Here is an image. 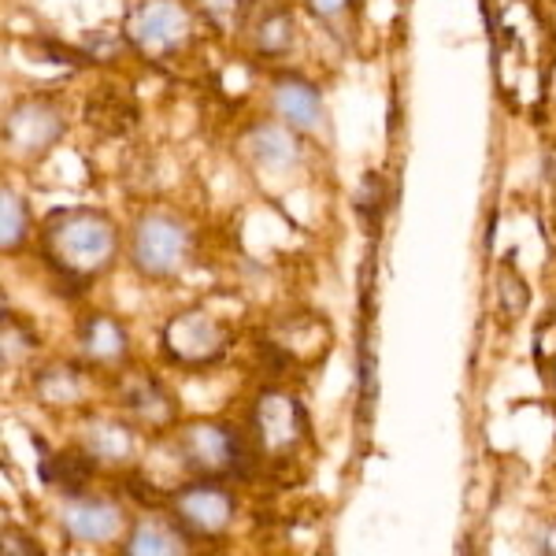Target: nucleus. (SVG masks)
<instances>
[{
  "instance_id": "f257e3e1",
  "label": "nucleus",
  "mask_w": 556,
  "mask_h": 556,
  "mask_svg": "<svg viewBox=\"0 0 556 556\" xmlns=\"http://www.w3.org/2000/svg\"><path fill=\"white\" fill-rule=\"evenodd\" d=\"M115 249H119V235L115 223L104 212L93 208H67L56 212L45 230V253L56 264V271L89 278L104 271L112 264Z\"/></svg>"
},
{
  "instance_id": "f03ea898",
  "label": "nucleus",
  "mask_w": 556,
  "mask_h": 556,
  "mask_svg": "<svg viewBox=\"0 0 556 556\" xmlns=\"http://www.w3.org/2000/svg\"><path fill=\"white\" fill-rule=\"evenodd\" d=\"M193 238L178 215L172 212H146L134 223L130 238V256L146 278H172L182 271V264L190 260Z\"/></svg>"
},
{
  "instance_id": "7ed1b4c3",
  "label": "nucleus",
  "mask_w": 556,
  "mask_h": 556,
  "mask_svg": "<svg viewBox=\"0 0 556 556\" xmlns=\"http://www.w3.org/2000/svg\"><path fill=\"white\" fill-rule=\"evenodd\" d=\"M130 41L146 52H172L190 34V15L178 0H141L127 20Z\"/></svg>"
},
{
  "instance_id": "20e7f679",
  "label": "nucleus",
  "mask_w": 556,
  "mask_h": 556,
  "mask_svg": "<svg viewBox=\"0 0 556 556\" xmlns=\"http://www.w3.org/2000/svg\"><path fill=\"white\" fill-rule=\"evenodd\" d=\"M64 134V119L45 101H20L4 119V146L20 156H38Z\"/></svg>"
},
{
  "instance_id": "39448f33",
  "label": "nucleus",
  "mask_w": 556,
  "mask_h": 556,
  "mask_svg": "<svg viewBox=\"0 0 556 556\" xmlns=\"http://www.w3.org/2000/svg\"><path fill=\"white\" fill-rule=\"evenodd\" d=\"M271 104H275V115L290 130H304V134L327 130V104H323V93L312 83H304V78H278Z\"/></svg>"
},
{
  "instance_id": "423d86ee",
  "label": "nucleus",
  "mask_w": 556,
  "mask_h": 556,
  "mask_svg": "<svg viewBox=\"0 0 556 556\" xmlns=\"http://www.w3.org/2000/svg\"><path fill=\"white\" fill-rule=\"evenodd\" d=\"M178 513L197 534H219L235 516V501H230V493L215 486H193L178 497Z\"/></svg>"
},
{
  "instance_id": "0eeeda50",
  "label": "nucleus",
  "mask_w": 556,
  "mask_h": 556,
  "mask_svg": "<svg viewBox=\"0 0 556 556\" xmlns=\"http://www.w3.org/2000/svg\"><path fill=\"white\" fill-rule=\"evenodd\" d=\"M186 453H190V464H197V468H208V471L235 468V464L241 460L238 438L230 434V430L212 427V424L190 427V434H186Z\"/></svg>"
},
{
  "instance_id": "6e6552de",
  "label": "nucleus",
  "mask_w": 556,
  "mask_h": 556,
  "mask_svg": "<svg viewBox=\"0 0 556 556\" xmlns=\"http://www.w3.org/2000/svg\"><path fill=\"white\" fill-rule=\"evenodd\" d=\"M167 330H175V334H186V342L178 338V342H167L172 349L175 361H193V364H204V361H215V353L223 349V330L219 323L208 319V316H182L175 319Z\"/></svg>"
},
{
  "instance_id": "1a4fd4ad",
  "label": "nucleus",
  "mask_w": 556,
  "mask_h": 556,
  "mask_svg": "<svg viewBox=\"0 0 556 556\" xmlns=\"http://www.w3.org/2000/svg\"><path fill=\"white\" fill-rule=\"evenodd\" d=\"M245 149L256 167L264 172H290L298 164V141L286 123H264L245 138Z\"/></svg>"
},
{
  "instance_id": "9d476101",
  "label": "nucleus",
  "mask_w": 556,
  "mask_h": 556,
  "mask_svg": "<svg viewBox=\"0 0 556 556\" xmlns=\"http://www.w3.org/2000/svg\"><path fill=\"white\" fill-rule=\"evenodd\" d=\"M64 527L83 542H108V538L119 534L123 516L108 501H71L64 508Z\"/></svg>"
},
{
  "instance_id": "9b49d317",
  "label": "nucleus",
  "mask_w": 556,
  "mask_h": 556,
  "mask_svg": "<svg viewBox=\"0 0 556 556\" xmlns=\"http://www.w3.org/2000/svg\"><path fill=\"white\" fill-rule=\"evenodd\" d=\"M26 227H30L26 201L12 190V186H4V190H0V245H4V253H12V249L23 245Z\"/></svg>"
},
{
  "instance_id": "f8f14e48",
  "label": "nucleus",
  "mask_w": 556,
  "mask_h": 556,
  "mask_svg": "<svg viewBox=\"0 0 556 556\" xmlns=\"http://www.w3.org/2000/svg\"><path fill=\"white\" fill-rule=\"evenodd\" d=\"M83 345L97 361H119V356L127 353V334H123L112 319H93V323H86V330H83Z\"/></svg>"
},
{
  "instance_id": "ddd939ff",
  "label": "nucleus",
  "mask_w": 556,
  "mask_h": 556,
  "mask_svg": "<svg viewBox=\"0 0 556 556\" xmlns=\"http://www.w3.org/2000/svg\"><path fill=\"white\" fill-rule=\"evenodd\" d=\"M127 556H186V553L167 531H160V527H141V531H134L130 538Z\"/></svg>"
},
{
  "instance_id": "4468645a",
  "label": "nucleus",
  "mask_w": 556,
  "mask_h": 556,
  "mask_svg": "<svg viewBox=\"0 0 556 556\" xmlns=\"http://www.w3.org/2000/svg\"><path fill=\"white\" fill-rule=\"evenodd\" d=\"M86 475H89V464L83 460V456H75V453L49 456V460L41 464V479L56 482V486H75V482H83Z\"/></svg>"
},
{
  "instance_id": "2eb2a0df",
  "label": "nucleus",
  "mask_w": 556,
  "mask_h": 556,
  "mask_svg": "<svg viewBox=\"0 0 556 556\" xmlns=\"http://www.w3.org/2000/svg\"><path fill=\"white\" fill-rule=\"evenodd\" d=\"M256 45L264 52H286L293 45V20L290 15H271V20H264L260 23V30H256Z\"/></svg>"
},
{
  "instance_id": "dca6fc26",
  "label": "nucleus",
  "mask_w": 556,
  "mask_h": 556,
  "mask_svg": "<svg viewBox=\"0 0 556 556\" xmlns=\"http://www.w3.org/2000/svg\"><path fill=\"white\" fill-rule=\"evenodd\" d=\"M497 290H501V304H505L508 316H523L527 312V282L523 278H516L513 271H501L497 278Z\"/></svg>"
},
{
  "instance_id": "f3484780",
  "label": "nucleus",
  "mask_w": 556,
  "mask_h": 556,
  "mask_svg": "<svg viewBox=\"0 0 556 556\" xmlns=\"http://www.w3.org/2000/svg\"><path fill=\"white\" fill-rule=\"evenodd\" d=\"M308 4V12L312 15H319V20H342V15L349 12V8L356 4V0H304Z\"/></svg>"
},
{
  "instance_id": "a211bd4d",
  "label": "nucleus",
  "mask_w": 556,
  "mask_h": 556,
  "mask_svg": "<svg viewBox=\"0 0 556 556\" xmlns=\"http://www.w3.org/2000/svg\"><path fill=\"white\" fill-rule=\"evenodd\" d=\"M371 190H379V175H367L364 193H371ZM371 204H375V212H382V197H379V193L371 197ZM361 212H367V201H361Z\"/></svg>"
}]
</instances>
